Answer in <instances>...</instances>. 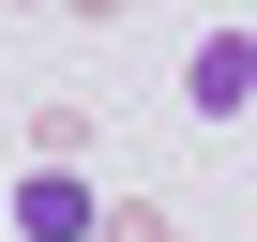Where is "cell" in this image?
<instances>
[{
	"instance_id": "6da1fadb",
	"label": "cell",
	"mask_w": 257,
	"mask_h": 242,
	"mask_svg": "<svg viewBox=\"0 0 257 242\" xmlns=\"http://www.w3.org/2000/svg\"><path fill=\"white\" fill-rule=\"evenodd\" d=\"M16 227H31V242H91V197L46 167V182H16Z\"/></svg>"
},
{
	"instance_id": "7a4b0ae2",
	"label": "cell",
	"mask_w": 257,
	"mask_h": 242,
	"mask_svg": "<svg viewBox=\"0 0 257 242\" xmlns=\"http://www.w3.org/2000/svg\"><path fill=\"white\" fill-rule=\"evenodd\" d=\"M182 91H197V106H242V91H257V46H197V76H182Z\"/></svg>"
}]
</instances>
